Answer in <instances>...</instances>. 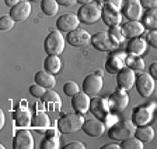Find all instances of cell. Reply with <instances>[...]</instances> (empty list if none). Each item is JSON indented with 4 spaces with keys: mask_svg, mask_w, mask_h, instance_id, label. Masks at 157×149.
Segmentation results:
<instances>
[{
    "mask_svg": "<svg viewBox=\"0 0 157 149\" xmlns=\"http://www.w3.org/2000/svg\"><path fill=\"white\" fill-rule=\"evenodd\" d=\"M41 9H42L44 14L52 17L58 13L59 3L56 2V0H42V2H41Z\"/></svg>",
    "mask_w": 157,
    "mask_h": 149,
    "instance_id": "f1b7e54d",
    "label": "cell"
},
{
    "mask_svg": "<svg viewBox=\"0 0 157 149\" xmlns=\"http://www.w3.org/2000/svg\"><path fill=\"white\" fill-rule=\"evenodd\" d=\"M136 91L142 98H149L153 94L154 88V78L150 74H140L139 77H136Z\"/></svg>",
    "mask_w": 157,
    "mask_h": 149,
    "instance_id": "30bf717a",
    "label": "cell"
},
{
    "mask_svg": "<svg viewBox=\"0 0 157 149\" xmlns=\"http://www.w3.org/2000/svg\"><path fill=\"white\" fill-rule=\"evenodd\" d=\"M41 101L44 102V103H59L60 102V98H59L58 92L52 91V89H48V91H45V94L42 95V98H41Z\"/></svg>",
    "mask_w": 157,
    "mask_h": 149,
    "instance_id": "1f68e13d",
    "label": "cell"
},
{
    "mask_svg": "<svg viewBox=\"0 0 157 149\" xmlns=\"http://www.w3.org/2000/svg\"><path fill=\"white\" fill-rule=\"evenodd\" d=\"M135 131H136V126H135L133 121L125 120V121L115 124L114 127H111L109 131H108V137L114 141H124L126 138L133 137Z\"/></svg>",
    "mask_w": 157,
    "mask_h": 149,
    "instance_id": "5b68a950",
    "label": "cell"
},
{
    "mask_svg": "<svg viewBox=\"0 0 157 149\" xmlns=\"http://www.w3.org/2000/svg\"><path fill=\"white\" fill-rule=\"evenodd\" d=\"M105 2L112 4V6H115L117 9H122V3H124V0H105Z\"/></svg>",
    "mask_w": 157,
    "mask_h": 149,
    "instance_id": "7bdbcfd3",
    "label": "cell"
},
{
    "mask_svg": "<svg viewBox=\"0 0 157 149\" xmlns=\"http://www.w3.org/2000/svg\"><path fill=\"white\" fill-rule=\"evenodd\" d=\"M121 148L122 149H143V142L133 135L131 138H126V140L122 141Z\"/></svg>",
    "mask_w": 157,
    "mask_h": 149,
    "instance_id": "f546056e",
    "label": "cell"
},
{
    "mask_svg": "<svg viewBox=\"0 0 157 149\" xmlns=\"http://www.w3.org/2000/svg\"><path fill=\"white\" fill-rule=\"evenodd\" d=\"M102 21L104 24H107L108 27H117L119 25V23L122 21V14L119 13V9H117L115 6L107 3L105 2L102 6Z\"/></svg>",
    "mask_w": 157,
    "mask_h": 149,
    "instance_id": "8fae6325",
    "label": "cell"
},
{
    "mask_svg": "<svg viewBox=\"0 0 157 149\" xmlns=\"http://www.w3.org/2000/svg\"><path fill=\"white\" fill-rule=\"evenodd\" d=\"M44 50L46 55L59 56L65 50V38L62 36L59 29H53L46 35L44 41Z\"/></svg>",
    "mask_w": 157,
    "mask_h": 149,
    "instance_id": "3957f363",
    "label": "cell"
},
{
    "mask_svg": "<svg viewBox=\"0 0 157 149\" xmlns=\"http://www.w3.org/2000/svg\"><path fill=\"white\" fill-rule=\"evenodd\" d=\"M31 127L35 128L38 131H42V130H46L49 127V117L46 116L45 112H36L34 114L33 120H31Z\"/></svg>",
    "mask_w": 157,
    "mask_h": 149,
    "instance_id": "484cf974",
    "label": "cell"
},
{
    "mask_svg": "<svg viewBox=\"0 0 157 149\" xmlns=\"http://www.w3.org/2000/svg\"><path fill=\"white\" fill-rule=\"evenodd\" d=\"M97 3H102V2H105V0H95Z\"/></svg>",
    "mask_w": 157,
    "mask_h": 149,
    "instance_id": "681fc988",
    "label": "cell"
},
{
    "mask_svg": "<svg viewBox=\"0 0 157 149\" xmlns=\"http://www.w3.org/2000/svg\"><path fill=\"white\" fill-rule=\"evenodd\" d=\"M144 41L147 42V45H150L151 48L157 49V29H149Z\"/></svg>",
    "mask_w": 157,
    "mask_h": 149,
    "instance_id": "d590c367",
    "label": "cell"
},
{
    "mask_svg": "<svg viewBox=\"0 0 157 149\" xmlns=\"http://www.w3.org/2000/svg\"><path fill=\"white\" fill-rule=\"evenodd\" d=\"M136 82V75H135V70L131 67H124L121 71L117 74V84L118 88L122 91H129L132 89Z\"/></svg>",
    "mask_w": 157,
    "mask_h": 149,
    "instance_id": "9c48e42d",
    "label": "cell"
},
{
    "mask_svg": "<svg viewBox=\"0 0 157 149\" xmlns=\"http://www.w3.org/2000/svg\"><path fill=\"white\" fill-rule=\"evenodd\" d=\"M31 14V3L28 0H21L17 6L10 9L9 16L16 21V23H23Z\"/></svg>",
    "mask_w": 157,
    "mask_h": 149,
    "instance_id": "5bb4252c",
    "label": "cell"
},
{
    "mask_svg": "<svg viewBox=\"0 0 157 149\" xmlns=\"http://www.w3.org/2000/svg\"><path fill=\"white\" fill-rule=\"evenodd\" d=\"M90 96L86 92H77L75 96H72V107L77 113H87L90 110Z\"/></svg>",
    "mask_w": 157,
    "mask_h": 149,
    "instance_id": "ac0fdd59",
    "label": "cell"
},
{
    "mask_svg": "<svg viewBox=\"0 0 157 149\" xmlns=\"http://www.w3.org/2000/svg\"><path fill=\"white\" fill-rule=\"evenodd\" d=\"M82 89L88 96H97L102 91V77L98 75L97 73L87 75L84 78V81H83Z\"/></svg>",
    "mask_w": 157,
    "mask_h": 149,
    "instance_id": "52a82bcc",
    "label": "cell"
},
{
    "mask_svg": "<svg viewBox=\"0 0 157 149\" xmlns=\"http://www.w3.org/2000/svg\"><path fill=\"white\" fill-rule=\"evenodd\" d=\"M144 32V25L139 21H128L122 25V34H124V38L128 39H133L140 36Z\"/></svg>",
    "mask_w": 157,
    "mask_h": 149,
    "instance_id": "d6986e66",
    "label": "cell"
},
{
    "mask_svg": "<svg viewBox=\"0 0 157 149\" xmlns=\"http://www.w3.org/2000/svg\"><path fill=\"white\" fill-rule=\"evenodd\" d=\"M77 17L80 20V23L86 24V25H93L97 21H100V18L102 17V7L95 2V3H88L84 4L78 9Z\"/></svg>",
    "mask_w": 157,
    "mask_h": 149,
    "instance_id": "277c9868",
    "label": "cell"
},
{
    "mask_svg": "<svg viewBox=\"0 0 157 149\" xmlns=\"http://www.w3.org/2000/svg\"><path fill=\"white\" fill-rule=\"evenodd\" d=\"M109 32H111V35H112V36H115V38H117L118 41H119V42H121L122 39H125V38H124V34H122V27L119 28V25H117V27H111V31H109Z\"/></svg>",
    "mask_w": 157,
    "mask_h": 149,
    "instance_id": "74e56055",
    "label": "cell"
},
{
    "mask_svg": "<svg viewBox=\"0 0 157 149\" xmlns=\"http://www.w3.org/2000/svg\"><path fill=\"white\" fill-rule=\"evenodd\" d=\"M125 59L124 55H111L105 63V70L109 74H118L122 68L125 67Z\"/></svg>",
    "mask_w": 157,
    "mask_h": 149,
    "instance_id": "44dd1931",
    "label": "cell"
},
{
    "mask_svg": "<svg viewBox=\"0 0 157 149\" xmlns=\"http://www.w3.org/2000/svg\"><path fill=\"white\" fill-rule=\"evenodd\" d=\"M128 67L133 68V70H143L144 68V62L140 56H129V57L125 60Z\"/></svg>",
    "mask_w": 157,
    "mask_h": 149,
    "instance_id": "4dcf8cb0",
    "label": "cell"
},
{
    "mask_svg": "<svg viewBox=\"0 0 157 149\" xmlns=\"http://www.w3.org/2000/svg\"><path fill=\"white\" fill-rule=\"evenodd\" d=\"M0 121H2V123H0V126H2V128H3V126H4V113H3V112L0 113Z\"/></svg>",
    "mask_w": 157,
    "mask_h": 149,
    "instance_id": "bcb514c9",
    "label": "cell"
},
{
    "mask_svg": "<svg viewBox=\"0 0 157 149\" xmlns=\"http://www.w3.org/2000/svg\"><path fill=\"white\" fill-rule=\"evenodd\" d=\"M108 105H109V110L114 113H121L129 105V96H128L126 91L118 89V91L112 92L108 98Z\"/></svg>",
    "mask_w": 157,
    "mask_h": 149,
    "instance_id": "8992f818",
    "label": "cell"
},
{
    "mask_svg": "<svg viewBox=\"0 0 157 149\" xmlns=\"http://www.w3.org/2000/svg\"><path fill=\"white\" fill-rule=\"evenodd\" d=\"M153 117V113L149 107L146 106H140L136 107L132 113V121L135 123V126H144V124H149Z\"/></svg>",
    "mask_w": 157,
    "mask_h": 149,
    "instance_id": "ffe728a7",
    "label": "cell"
},
{
    "mask_svg": "<svg viewBox=\"0 0 157 149\" xmlns=\"http://www.w3.org/2000/svg\"><path fill=\"white\" fill-rule=\"evenodd\" d=\"M63 92L67 96H75L77 92H80V88H78V85L75 81H69L63 85Z\"/></svg>",
    "mask_w": 157,
    "mask_h": 149,
    "instance_id": "e575fe53",
    "label": "cell"
},
{
    "mask_svg": "<svg viewBox=\"0 0 157 149\" xmlns=\"http://www.w3.org/2000/svg\"><path fill=\"white\" fill-rule=\"evenodd\" d=\"M91 45L98 52H112L119 46V41L115 36L111 35V32H97L91 36Z\"/></svg>",
    "mask_w": 157,
    "mask_h": 149,
    "instance_id": "7a4b0ae2",
    "label": "cell"
},
{
    "mask_svg": "<svg viewBox=\"0 0 157 149\" xmlns=\"http://www.w3.org/2000/svg\"><path fill=\"white\" fill-rule=\"evenodd\" d=\"M77 3H80V4H82V6H84V4L91 3V0H77Z\"/></svg>",
    "mask_w": 157,
    "mask_h": 149,
    "instance_id": "7dc6e473",
    "label": "cell"
},
{
    "mask_svg": "<svg viewBox=\"0 0 157 149\" xmlns=\"http://www.w3.org/2000/svg\"><path fill=\"white\" fill-rule=\"evenodd\" d=\"M45 91H46V88L41 87V85L36 84V82L29 87V94L33 95L34 98H42V95L45 94Z\"/></svg>",
    "mask_w": 157,
    "mask_h": 149,
    "instance_id": "8d00e7d4",
    "label": "cell"
},
{
    "mask_svg": "<svg viewBox=\"0 0 157 149\" xmlns=\"http://www.w3.org/2000/svg\"><path fill=\"white\" fill-rule=\"evenodd\" d=\"M119 148H121V145H117V144H107L101 149H119Z\"/></svg>",
    "mask_w": 157,
    "mask_h": 149,
    "instance_id": "f6af8a7d",
    "label": "cell"
},
{
    "mask_svg": "<svg viewBox=\"0 0 157 149\" xmlns=\"http://www.w3.org/2000/svg\"><path fill=\"white\" fill-rule=\"evenodd\" d=\"M44 68L51 74H58L60 71V68H62V62H60L59 56H46V59L44 60Z\"/></svg>",
    "mask_w": 157,
    "mask_h": 149,
    "instance_id": "d4e9b609",
    "label": "cell"
},
{
    "mask_svg": "<svg viewBox=\"0 0 157 149\" xmlns=\"http://www.w3.org/2000/svg\"><path fill=\"white\" fill-rule=\"evenodd\" d=\"M90 112L94 114L97 119H107L108 113H109V105H108V99H102V98H93L90 102Z\"/></svg>",
    "mask_w": 157,
    "mask_h": 149,
    "instance_id": "9a60e30c",
    "label": "cell"
},
{
    "mask_svg": "<svg viewBox=\"0 0 157 149\" xmlns=\"http://www.w3.org/2000/svg\"><path fill=\"white\" fill-rule=\"evenodd\" d=\"M140 4L142 7H144V9H154V7H157V0H140Z\"/></svg>",
    "mask_w": 157,
    "mask_h": 149,
    "instance_id": "ab89813d",
    "label": "cell"
},
{
    "mask_svg": "<svg viewBox=\"0 0 157 149\" xmlns=\"http://www.w3.org/2000/svg\"><path fill=\"white\" fill-rule=\"evenodd\" d=\"M31 2H42V0H31Z\"/></svg>",
    "mask_w": 157,
    "mask_h": 149,
    "instance_id": "f907efd6",
    "label": "cell"
},
{
    "mask_svg": "<svg viewBox=\"0 0 157 149\" xmlns=\"http://www.w3.org/2000/svg\"><path fill=\"white\" fill-rule=\"evenodd\" d=\"M14 121H16L17 127H27L31 124V114L27 109H23V107H18L16 112H14Z\"/></svg>",
    "mask_w": 157,
    "mask_h": 149,
    "instance_id": "4316f807",
    "label": "cell"
},
{
    "mask_svg": "<svg viewBox=\"0 0 157 149\" xmlns=\"http://www.w3.org/2000/svg\"><path fill=\"white\" fill-rule=\"evenodd\" d=\"M66 41H67V43L72 45L73 48H86L87 45L91 43V35H90L87 31H84V29L76 28L75 31L67 34Z\"/></svg>",
    "mask_w": 157,
    "mask_h": 149,
    "instance_id": "ba28073f",
    "label": "cell"
},
{
    "mask_svg": "<svg viewBox=\"0 0 157 149\" xmlns=\"http://www.w3.org/2000/svg\"><path fill=\"white\" fill-rule=\"evenodd\" d=\"M14 149H33L34 148V138L31 133L27 130L18 131L13 140Z\"/></svg>",
    "mask_w": 157,
    "mask_h": 149,
    "instance_id": "e0dca14e",
    "label": "cell"
},
{
    "mask_svg": "<svg viewBox=\"0 0 157 149\" xmlns=\"http://www.w3.org/2000/svg\"><path fill=\"white\" fill-rule=\"evenodd\" d=\"M95 73H97L98 75H101V77H102V75H104V73H102V70H97V71H95Z\"/></svg>",
    "mask_w": 157,
    "mask_h": 149,
    "instance_id": "c3c4849f",
    "label": "cell"
},
{
    "mask_svg": "<svg viewBox=\"0 0 157 149\" xmlns=\"http://www.w3.org/2000/svg\"><path fill=\"white\" fill-rule=\"evenodd\" d=\"M142 24L147 29H157V7L147 10L146 14L143 16Z\"/></svg>",
    "mask_w": 157,
    "mask_h": 149,
    "instance_id": "83f0119b",
    "label": "cell"
},
{
    "mask_svg": "<svg viewBox=\"0 0 157 149\" xmlns=\"http://www.w3.org/2000/svg\"><path fill=\"white\" fill-rule=\"evenodd\" d=\"M21 0H4V3H6V6H9L10 9L11 7H14V6H17V4L20 3Z\"/></svg>",
    "mask_w": 157,
    "mask_h": 149,
    "instance_id": "ee69618b",
    "label": "cell"
},
{
    "mask_svg": "<svg viewBox=\"0 0 157 149\" xmlns=\"http://www.w3.org/2000/svg\"><path fill=\"white\" fill-rule=\"evenodd\" d=\"M135 137L139 138L143 144H149L153 141L154 138V128L149 124H144V126H137L136 131H135Z\"/></svg>",
    "mask_w": 157,
    "mask_h": 149,
    "instance_id": "cb8c5ba5",
    "label": "cell"
},
{
    "mask_svg": "<svg viewBox=\"0 0 157 149\" xmlns=\"http://www.w3.org/2000/svg\"><path fill=\"white\" fill-rule=\"evenodd\" d=\"M84 119L82 113H69L58 120V130L62 134H75L83 128Z\"/></svg>",
    "mask_w": 157,
    "mask_h": 149,
    "instance_id": "6da1fadb",
    "label": "cell"
},
{
    "mask_svg": "<svg viewBox=\"0 0 157 149\" xmlns=\"http://www.w3.org/2000/svg\"><path fill=\"white\" fill-rule=\"evenodd\" d=\"M82 130L88 137H100L105 131V124L102 123L101 119H97V117L95 119H87V120H84Z\"/></svg>",
    "mask_w": 157,
    "mask_h": 149,
    "instance_id": "2e32d148",
    "label": "cell"
},
{
    "mask_svg": "<svg viewBox=\"0 0 157 149\" xmlns=\"http://www.w3.org/2000/svg\"><path fill=\"white\" fill-rule=\"evenodd\" d=\"M84 144L83 142H78V141H72V142L66 144L65 146H63V149H84Z\"/></svg>",
    "mask_w": 157,
    "mask_h": 149,
    "instance_id": "f35d334b",
    "label": "cell"
},
{
    "mask_svg": "<svg viewBox=\"0 0 157 149\" xmlns=\"http://www.w3.org/2000/svg\"><path fill=\"white\" fill-rule=\"evenodd\" d=\"M14 23H16V21L10 16H2V18H0V31H2V32L10 31V29L14 27Z\"/></svg>",
    "mask_w": 157,
    "mask_h": 149,
    "instance_id": "836d02e7",
    "label": "cell"
},
{
    "mask_svg": "<svg viewBox=\"0 0 157 149\" xmlns=\"http://www.w3.org/2000/svg\"><path fill=\"white\" fill-rule=\"evenodd\" d=\"M78 24H80V20H78L77 14H63L58 18L56 21V28L60 31V32H72L76 28H78Z\"/></svg>",
    "mask_w": 157,
    "mask_h": 149,
    "instance_id": "7c38bea8",
    "label": "cell"
},
{
    "mask_svg": "<svg viewBox=\"0 0 157 149\" xmlns=\"http://www.w3.org/2000/svg\"><path fill=\"white\" fill-rule=\"evenodd\" d=\"M60 6H65V7H72L77 3V0H56Z\"/></svg>",
    "mask_w": 157,
    "mask_h": 149,
    "instance_id": "b9f144b4",
    "label": "cell"
},
{
    "mask_svg": "<svg viewBox=\"0 0 157 149\" xmlns=\"http://www.w3.org/2000/svg\"><path fill=\"white\" fill-rule=\"evenodd\" d=\"M122 14L129 21H137L142 16L140 0H124V3H122Z\"/></svg>",
    "mask_w": 157,
    "mask_h": 149,
    "instance_id": "4fadbf2b",
    "label": "cell"
},
{
    "mask_svg": "<svg viewBox=\"0 0 157 149\" xmlns=\"http://www.w3.org/2000/svg\"><path fill=\"white\" fill-rule=\"evenodd\" d=\"M146 41L144 39H142L140 36H137V38H133L129 41V43H128L126 46V53L129 56H140L143 55L144 52H146Z\"/></svg>",
    "mask_w": 157,
    "mask_h": 149,
    "instance_id": "7402d4cb",
    "label": "cell"
},
{
    "mask_svg": "<svg viewBox=\"0 0 157 149\" xmlns=\"http://www.w3.org/2000/svg\"><path fill=\"white\" fill-rule=\"evenodd\" d=\"M59 140L56 135H48L41 144V149H58Z\"/></svg>",
    "mask_w": 157,
    "mask_h": 149,
    "instance_id": "d6a6232c",
    "label": "cell"
},
{
    "mask_svg": "<svg viewBox=\"0 0 157 149\" xmlns=\"http://www.w3.org/2000/svg\"><path fill=\"white\" fill-rule=\"evenodd\" d=\"M36 84H39L41 87L46 88V89H51V88L55 87L56 84V80L53 77V74L48 73L46 70H41V71L35 73V77H34Z\"/></svg>",
    "mask_w": 157,
    "mask_h": 149,
    "instance_id": "603a6c76",
    "label": "cell"
},
{
    "mask_svg": "<svg viewBox=\"0 0 157 149\" xmlns=\"http://www.w3.org/2000/svg\"><path fill=\"white\" fill-rule=\"evenodd\" d=\"M149 74H150L154 80H157V62L150 64V67H149Z\"/></svg>",
    "mask_w": 157,
    "mask_h": 149,
    "instance_id": "60d3db41",
    "label": "cell"
}]
</instances>
